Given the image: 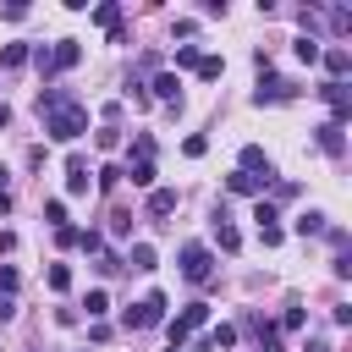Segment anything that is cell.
<instances>
[{
  "instance_id": "6da1fadb",
  "label": "cell",
  "mask_w": 352,
  "mask_h": 352,
  "mask_svg": "<svg viewBox=\"0 0 352 352\" xmlns=\"http://www.w3.org/2000/svg\"><path fill=\"white\" fill-rule=\"evenodd\" d=\"M38 116H44V132L55 143H77L88 132V104L72 94V88H44L38 94Z\"/></svg>"
},
{
  "instance_id": "7a4b0ae2",
  "label": "cell",
  "mask_w": 352,
  "mask_h": 352,
  "mask_svg": "<svg viewBox=\"0 0 352 352\" xmlns=\"http://www.w3.org/2000/svg\"><path fill=\"white\" fill-rule=\"evenodd\" d=\"M28 60H33L44 77H60V72H72V66L82 60V44H77V38H55V44H38Z\"/></svg>"
},
{
  "instance_id": "3957f363",
  "label": "cell",
  "mask_w": 352,
  "mask_h": 352,
  "mask_svg": "<svg viewBox=\"0 0 352 352\" xmlns=\"http://www.w3.org/2000/svg\"><path fill=\"white\" fill-rule=\"evenodd\" d=\"M198 324H209V302H187L176 319H165V336H170V352H182L187 346V336L198 330Z\"/></svg>"
},
{
  "instance_id": "277c9868",
  "label": "cell",
  "mask_w": 352,
  "mask_h": 352,
  "mask_svg": "<svg viewBox=\"0 0 352 352\" xmlns=\"http://www.w3.org/2000/svg\"><path fill=\"white\" fill-rule=\"evenodd\" d=\"M121 324H126V330H154V324H165V292H148L143 302H132V308L121 314Z\"/></svg>"
},
{
  "instance_id": "5b68a950",
  "label": "cell",
  "mask_w": 352,
  "mask_h": 352,
  "mask_svg": "<svg viewBox=\"0 0 352 352\" xmlns=\"http://www.w3.org/2000/svg\"><path fill=\"white\" fill-rule=\"evenodd\" d=\"M182 275H187L192 286H204V280L214 275V253H209L204 242H182Z\"/></svg>"
},
{
  "instance_id": "8992f818",
  "label": "cell",
  "mask_w": 352,
  "mask_h": 352,
  "mask_svg": "<svg viewBox=\"0 0 352 352\" xmlns=\"http://www.w3.org/2000/svg\"><path fill=\"white\" fill-rule=\"evenodd\" d=\"M319 94H324V104H330V121L346 126V116H352V88H346V82H324Z\"/></svg>"
},
{
  "instance_id": "52a82bcc",
  "label": "cell",
  "mask_w": 352,
  "mask_h": 352,
  "mask_svg": "<svg viewBox=\"0 0 352 352\" xmlns=\"http://www.w3.org/2000/svg\"><path fill=\"white\" fill-rule=\"evenodd\" d=\"M236 170H248V176H258V182H275V165H270V154H264L258 143H248V148H242Z\"/></svg>"
},
{
  "instance_id": "ba28073f",
  "label": "cell",
  "mask_w": 352,
  "mask_h": 352,
  "mask_svg": "<svg viewBox=\"0 0 352 352\" xmlns=\"http://www.w3.org/2000/svg\"><path fill=\"white\" fill-rule=\"evenodd\" d=\"M88 176H94V170H88V160H82V154H66V192H72V198H82V192H88Z\"/></svg>"
},
{
  "instance_id": "9c48e42d",
  "label": "cell",
  "mask_w": 352,
  "mask_h": 352,
  "mask_svg": "<svg viewBox=\"0 0 352 352\" xmlns=\"http://www.w3.org/2000/svg\"><path fill=\"white\" fill-rule=\"evenodd\" d=\"M319 60H324V72H330V82H346V72H352V50H319Z\"/></svg>"
},
{
  "instance_id": "30bf717a",
  "label": "cell",
  "mask_w": 352,
  "mask_h": 352,
  "mask_svg": "<svg viewBox=\"0 0 352 352\" xmlns=\"http://www.w3.org/2000/svg\"><path fill=\"white\" fill-rule=\"evenodd\" d=\"M292 94H297V88H292L286 77H264L258 94H253V104H280V99H292Z\"/></svg>"
},
{
  "instance_id": "8fae6325",
  "label": "cell",
  "mask_w": 352,
  "mask_h": 352,
  "mask_svg": "<svg viewBox=\"0 0 352 352\" xmlns=\"http://www.w3.org/2000/svg\"><path fill=\"white\" fill-rule=\"evenodd\" d=\"M264 187H270V182L248 176V170H231V176H226V192H236V198H264Z\"/></svg>"
},
{
  "instance_id": "7c38bea8",
  "label": "cell",
  "mask_w": 352,
  "mask_h": 352,
  "mask_svg": "<svg viewBox=\"0 0 352 352\" xmlns=\"http://www.w3.org/2000/svg\"><path fill=\"white\" fill-rule=\"evenodd\" d=\"M148 99H165V104H182V82H176V72H160V77L148 82Z\"/></svg>"
},
{
  "instance_id": "4fadbf2b",
  "label": "cell",
  "mask_w": 352,
  "mask_h": 352,
  "mask_svg": "<svg viewBox=\"0 0 352 352\" xmlns=\"http://www.w3.org/2000/svg\"><path fill=\"white\" fill-rule=\"evenodd\" d=\"M314 138H319V148H324V154H341V148H346L341 121H319V126H314Z\"/></svg>"
},
{
  "instance_id": "5bb4252c",
  "label": "cell",
  "mask_w": 352,
  "mask_h": 352,
  "mask_svg": "<svg viewBox=\"0 0 352 352\" xmlns=\"http://www.w3.org/2000/svg\"><path fill=\"white\" fill-rule=\"evenodd\" d=\"M165 214H176V192L170 187H148V220H165Z\"/></svg>"
},
{
  "instance_id": "9a60e30c",
  "label": "cell",
  "mask_w": 352,
  "mask_h": 352,
  "mask_svg": "<svg viewBox=\"0 0 352 352\" xmlns=\"http://www.w3.org/2000/svg\"><path fill=\"white\" fill-rule=\"evenodd\" d=\"M292 231H297V236H324L330 226H324V214H319V209H302V214L292 220Z\"/></svg>"
},
{
  "instance_id": "2e32d148",
  "label": "cell",
  "mask_w": 352,
  "mask_h": 352,
  "mask_svg": "<svg viewBox=\"0 0 352 352\" xmlns=\"http://www.w3.org/2000/svg\"><path fill=\"white\" fill-rule=\"evenodd\" d=\"M214 242H220L226 253H236V248H242V236H236V226L226 220V209H214Z\"/></svg>"
},
{
  "instance_id": "e0dca14e",
  "label": "cell",
  "mask_w": 352,
  "mask_h": 352,
  "mask_svg": "<svg viewBox=\"0 0 352 352\" xmlns=\"http://www.w3.org/2000/svg\"><path fill=\"white\" fill-rule=\"evenodd\" d=\"M121 182H132V187H154V160H132V165L121 170Z\"/></svg>"
},
{
  "instance_id": "ac0fdd59",
  "label": "cell",
  "mask_w": 352,
  "mask_h": 352,
  "mask_svg": "<svg viewBox=\"0 0 352 352\" xmlns=\"http://www.w3.org/2000/svg\"><path fill=\"white\" fill-rule=\"evenodd\" d=\"M94 22H99L104 33H116V28H121V6H116V0H104V6H94Z\"/></svg>"
},
{
  "instance_id": "d6986e66",
  "label": "cell",
  "mask_w": 352,
  "mask_h": 352,
  "mask_svg": "<svg viewBox=\"0 0 352 352\" xmlns=\"http://www.w3.org/2000/svg\"><path fill=\"white\" fill-rule=\"evenodd\" d=\"M28 55H33L28 44H6V50H0V66H6V72H16V66H28Z\"/></svg>"
},
{
  "instance_id": "ffe728a7",
  "label": "cell",
  "mask_w": 352,
  "mask_h": 352,
  "mask_svg": "<svg viewBox=\"0 0 352 352\" xmlns=\"http://www.w3.org/2000/svg\"><path fill=\"white\" fill-rule=\"evenodd\" d=\"M121 264H126V270H154V248H148V242H138V248H132Z\"/></svg>"
},
{
  "instance_id": "44dd1931",
  "label": "cell",
  "mask_w": 352,
  "mask_h": 352,
  "mask_svg": "<svg viewBox=\"0 0 352 352\" xmlns=\"http://www.w3.org/2000/svg\"><path fill=\"white\" fill-rule=\"evenodd\" d=\"M192 72H198L204 82H214V77L226 72V60H220V55H198V66H192Z\"/></svg>"
},
{
  "instance_id": "7402d4cb",
  "label": "cell",
  "mask_w": 352,
  "mask_h": 352,
  "mask_svg": "<svg viewBox=\"0 0 352 352\" xmlns=\"http://www.w3.org/2000/svg\"><path fill=\"white\" fill-rule=\"evenodd\" d=\"M204 341H209V352H220V346H236V330H231V324H220V330H209Z\"/></svg>"
},
{
  "instance_id": "603a6c76",
  "label": "cell",
  "mask_w": 352,
  "mask_h": 352,
  "mask_svg": "<svg viewBox=\"0 0 352 352\" xmlns=\"http://www.w3.org/2000/svg\"><path fill=\"white\" fill-rule=\"evenodd\" d=\"M44 280H50V292H66V286H72V270H66V264H50Z\"/></svg>"
},
{
  "instance_id": "cb8c5ba5",
  "label": "cell",
  "mask_w": 352,
  "mask_h": 352,
  "mask_svg": "<svg viewBox=\"0 0 352 352\" xmlns=\"http://www.w3.org/2000/svg\"><path fill=\"white\" fill-rule=\"evenodd\" d=\"M82 308H88V319H104V314H110V297H104V292H88Z\"/></svg>"
},
{
  "instance_id": "d4e9b609",
  "label": "cell",
  "mask_w": 352,
  "mask_h": 352,
  "mask_svg": "<svg viewBox=\"0 0 352 352\" xmlns=\"http://www.w3.org/2000/svg\"><path fill=\"white\" fill-rule=\"evenodd\" d=\"M292 50H297V60H308V66H314V60H319V38H297V44H292Z\"/></svg>"
},
{
  "instance_id": "484cf974",
  "label": "cell",
  "mask_w": 352,
  "mask_h": 352,
  "mask_svg": "<svg viewBox=\"0 0 352 352\" xmlns=\"http://www.w3.org/2000/svg\"><path fill=\"white\" fill-rule=\"evenodd\" d=\"M176 66L192 72V66H198V44H176Z\"/></svg>"
},
{
  "instance_id": "4316f807",
  "label": "cell",
  "mask_w": 352,
  "mask_h": 352,
  "mask_svg": "<svg viewBox=\"0 0 352 352\" xmlns=\"http://www.w3.org/2000/svg\"><path fill=\"white\" fill-rule=\"evenodd\" d=\"M44 220L60 231V226H66V204H60V198H50V204H44Z\"/></svg>"
},
{
  "instance_id": "83f0119b",
  "label": "cell",
  "mask_w": 352,
  "mask_h": 352,
  "mask_svg": "<svg viewBox=\"0 0 352 352\" xmlns=\"http://www.w3.org/2000/svg\"><path fill=\"white\" fill-rule=\"evenodd\" d=\"M280 330H302V302H286V314H280Z\"/></svg>"
},
{
  "instance_id": "f1b7e54d",
  "label": "cell",
  "mask_w": 352,
  "mask_h": 352,
  "mask_svg": "<svg viewBox=\"0 0 352 352\" xmlns=\"http://www.w3.org/2000/svg\"><path fill=\"white\" fill-rule=\"evenodd\" d=\"M94 143H99V148H116V143H121V126H99Z\"/></svg>"
},
{
  "instance_id": "f546056e",
  "label": "cell",
  "mask_w": 352,
  "mask_h": 352,
  "mask_svg": "<svg viewBox=\"0 0 352 352\" xmlns=\"http://www.w3.org/2000/svg\"><path fill=\"white\" fill-rule=\"evenodd\" d=\"M253 220H258V226H275L280 214H275V204H264V198H258V204H253Z\"/></svg>"
},
{
  "instance_id": "4dcf8cb0",
  "label": "cell",
  "mask_w": 352,
  "mask_h": 352,
  "mask_svg": "<svg viewBox=\"0 0 352 352\" xmlns=\"http://www.w3.org/2000/svg\"><path fill=\"white\" fill-rule=\"evenodd\" d=\"M110 231H116V236H126V231H132V214H126V209H116V214H110Z\"/></svg>"
},
{
  "instance_id": "1f68e13d",
  "label": "cell",
  "mask_w": 352,
  "mask_h": 352,
  "mask_svg": "<svg viewBox=\"0 0 352 352\" xmlns=\"http://www.w3.org/2000/svg\"><path fill=\"white\" fill-rule=\"evenodd\" d=\"M330 270H336V275H341V280H346V275H352V253H346V248H341V253H336V258H330Z\"/></svg>"
},
{
  "instance_id": "d6a6232c",
  "label": "cell",
  "mask_w": 352,
  "mask_h": 352,
  "mask_svg": "<svg viewBox=\"0 0 352 352\" xmlns=\"http://www.w3.org/2000/svg\"><path fill=\"white\" fill-rule=\"evenodd\" d=\"M11 292H16V270H11V264H0V297H11Z\"/></svg>"
},
{
  "instance_id": "836d02e7",
  "label": "cell",
  "mask_w": 352,
  "mask_h": 352,
  "mask_svg": "<svg viewBox=\"0 0 352 352\" xmlns=\"http://www.w3.org/2000/svg\"><path fill=\"white\" fill-rule=\"evenodd\" d=\"M94 176H99V187H116V182H121V165H104V170H94Z\"/></svg>"
},
{
  "instance_id": "e575fe53",
  "label": "cell",
  "mask_w": 352,
  "mask_h": 352,
  "mask_svg": "<svg viewBox=\"0 0 352 352\" xmlns=\"http://www.w3.org/2000/svg\"><path fill=\"white\" fill-rule=\"evenodd\" d=\"M280 236H286V231H280V226H258V242H264V248H275V242H280Z\"/></svg>"
},
{
  "instance_id": "d590c367",
  "label": "cell",
  "mask_w": 352,
  "mask_h": 352,
  "mask_svg": "<svg viewBox=\"0 0 352 352\" xmlns=\"http://www.w3.org/2000/svg\"><path fill=\"white\" fill-rule=\"evenodd\" d=\"M11 314H16V302H11V297H0V324H6Z\"/></svg>"
},
{
  "instance_id": "8d00e7d4",
  "label": "cell",
  "mask_w": 352,
  "mask_h": 352,
  "mask_svg": "<svg viewBox=\"0 0 352 352\" xmlns=\"http://www.w3.org/2000/svg\"><path fill=\"white\" fill-rule=\"evenodd\" d=\"M0 214H11V192H0Z\"/></svg>"
},
{
  "instance_id": "74e56055",
  "label": "cell",
  "mask_w": 352,
  "mask_h": 352,
  "mask_svg": "<svg viewBox=\"0 0 352 352\" xmlns=\"http://www.w3.org/2000/svg\"><path fill=\"white\" fill-rule=\"evenodd\" d=\"M308 352H330V341H308Z\"/></svg>"
}]
</instances>
